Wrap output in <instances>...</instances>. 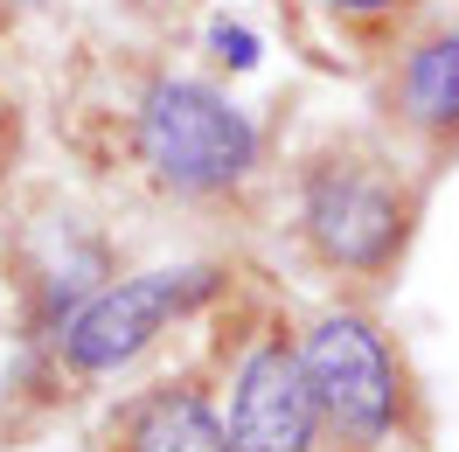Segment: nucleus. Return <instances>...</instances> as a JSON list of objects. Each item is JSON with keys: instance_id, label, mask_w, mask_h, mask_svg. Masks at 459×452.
<instances>
[{"instance_id": "nucleus-1", "label": "nucleus", "mask_w": 459, "mask_h": 452, "mask_svg": "<svg viewBox=\"0 0 459 452\" xmlns=\"http://www.w3.org/2000/svg\"><path fill=\"white\" fill-rule=\"evenodd\" d=\"M140 153L160 188L216 196V188H237L258 168V133L223 91L168 77V84L146 91V105H140Z\"/></svg>"}, {"instance_id": "nucleus-2", "label": "nucleus", "mask_w": 459, "mask_h": 452, "mask_svg": "<svg viewBox=\"0 0 459 452\" xmlns=\"http://www.w3.org/2000/svg\"><path fill=\"white\" fill-rule=\"evenodd\" d=\"M223 285V272H140V279H118L91 300L70 327H63V362L84 369V376H105V369H126L133 355H146L153 341L168 335L188 307H202L209 292Z\"/></svg>"}, {"instance_id": "nucleus-3", "label": "nucleus", "mask_w": 459, "mask_h": 452, "mask_svg": "<svg viewBox=\"0 0 459 452\" xmlns=\"http://www.w3.org/2000/svg\"><path fill=\"white\" fill-rule=\"evenodd\" d=\"M307 376L320 390V411L334 424H348L355 439H383L397 431V411H403V383H397V362L362 313H327L314 335H307Z\"/></svg>"}, {"instance_id": "nucleus-4", "label": "nucleus", "mask_w": 459, "mask_h": 452, "mask_svg": "<svg viewBox=\"0 0 459 452\" xmlns=\"http://www.w3.org/2000/svg\"><path fill=\"white\" fill-rule=\"evenodd\" d=\"M307 237L327 265L348 272H383L403 244V196L369 168H320L307 181Z\"/></svg>"}, {"instance_id": "nucleus-5", "label": "nucleus", "mask_w": 459, "mask_h": 452, "mask_svg": "<svg viewBox=\"0 0 459 452\" xmlns=\"http://www.w3.org/2000/svg\"><path fill=\"white\" fill-rule=\"evenodd\" d=\"M320 439V390L307 376V355L286 341H264L237 369L230 390V446L237 452H314Z\"/></svg>"}, {"instance_id": "nucleus-6", "label": "nucleus", "mask_w": 459, "mask_h": 452, "mask_svg": "<svg viewBox=\"0 0 459 452\" xmlns=\"http://www.w3.org/2000/svg\"><path fill=\"white\" fill-rule=\"evenodd\" d=\"M126 452H237V446H230V424H216V411L195 390H160L133 418Z\"/></svg>"}, {"instance_id": "nucleus-7", "label": "nucleus", "mask_w": 459, "mask_h": 452, "mask_svg": "<svg viewBox=\"0 0 459 452\" xmlns=\"http://www.w3.org/2000/svg\"><path fill=\"white\" fill-rule=\"evenodd\" d=\"M403 118L425 133L459 126V35H431L403 63Z\"/></svg>"}, {"instance_id": "nucleus-8", "label": "nucleus", "mask_w": 459, "mask_h": 452, "mask_svg": "<svg viewBox=\"0 0 459 452\" xmlns=\"http://www.w3.org/2000/svg\"><path fill=\"white\" fill-rule=\"evenodd\" d=\"M216 56H223L230 70H251V63H258V35H251V29H230V22H216Z\"/></svg>"}, {"instance_id": "nucleus-9", "label": "nucleus", "mask_w": 459, "mask_h": 452, "mask_svg": "<svg viewBox=\"0 0 459 452\" xmlns=\"http://www.w3.org/2000/svg\"><path fill=\"white\" fill-rule=\"evenodd\" d=\"M327 7H342V14H383V7H397V0H327Z\"/></svg>"}]
</instances>
